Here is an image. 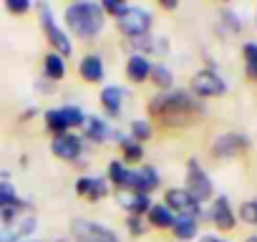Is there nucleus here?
I'll return each instance as SVG.
<instances>
[{"instance_id":"15","label":"nucleus","mask_w":257,"mask_h":242,"mask_svg":"<svg viewBox=\"0 0 257 242\" xmlns=\"http://www.w3.org/2000/svg\"><path fill=\"white\" fill-rule=\"evenodd\" d=\"M78 73L83 76V81L88 83H101L103 81V58L96 56V53H88L78 61Z\"/></svg>"},{"instance_id":"8","label":"nucleus","mask_w":257,"mask_h":242,"mask_svg":"<svg viewBox=\"0 0 257 242\" xmlns=\"http://www.w3.org/2000/svg\"><path fill=\"white\" fill-rule=\"evenodd\" d=\"M164 204H167L177 217H194V219L202 217V204H199L184 187H172V189H167Z\"/></svg>"},{"instance_id":"33","label":"nucleus","mask_w":257,"mask_h":242,"mask_svg":"<svg viewBox=\"0 0 257 242\" xmlns=\"http://www.w3.org/2000/svg\"><path fill=\"white\" fill-rule=\"evenodd\" d=\"M101 8H103V13H111L113 18H118V16H123L126 13V3H118V0H101Z\"/></svg>"},{"instance_id":"22","label":"nucleus","mask_w":257,"mask_h":242,"mask_svg":"<svg viewBox=\"0 0 257 242\" xmlns=\"http://www.w3.org/2000/svg\"><path fill=\"white\" fill-rule=\"evenodd\" d=\"M43 73L51 81H61L66 76V58L58 56V53H48L46 61H43Z\"/></svg>"},{"instance_id":"39","label":"nucleus","mask_w":257,"mask_h":242,"mask_svg":"<svg viewBox=\"0 0 257 242\" xmlns=\"http://www.w3.org/2000/svg\"><path fill=\"white\" fill-rule=\"evenodd\" d=\"M244 242H257V234H249V237H244Z\"/></svg>"},{"instance_id":"25","label":"nucleus","mask_w":257,"mask_h":242,"mask_svg":"<svg viewBox=\"0 0 257 242\" xmlns=\"http://www.w3.org/2000/svg\"><path fill=\"white\" fill-rule=\"evenodd\" d=\"M242 58H244V73H247V78L257 83V43H244L242 46Z\"/></svg>"},{"instance_id":"21","label":"nucleus","mask_w":257,"mask_h":242,"mask_svg":"<svg viewBox=\"0 0 257 242\" xmlns=\"http://www.w3.org/2000/svg\"><path fill=\"white\" fill-rule=\"evenodd\" d=\"M118 144H121V152H123V164L128 167L132 162H142V157H144V147L139 144V142H134L132 137H121L118 134Z\"/></svg>"},{"instance_id":"12","label":"nucleus","mask_w":257,"mask_h":242,"mask_svg":"<svg viewBox=\"0 0 257 242\" xmlns=\"http://www.w3.org/2000/svg\"><path fill=\"white\" fill-rule=\"evenodd\" d=\"M159 172L154 167H142V169H134L132 174V189L128 192H137V194H149L159 187Z\"/></svg>"},{"instance_id":"6","label":"nucleus","mask_w":257,"mask_h":242,"mask_svg":"<svg viewBox=\"0 0 257 242\" xmlns=\"http://www.w3.org/2000/svg\"><path fill=\"white\" fill-rule=\"evenodd\" d=\"M192 93L202 98H217L227 93V81L214 71V68H202L192 76Z\"/></svg>"},{"instance_id":"1","label":"nucleus","mask_w":257,"mask_h":242,"mask_svg":"<svg viewBox=\"0 0 257 242\" xmlns=\"http://www.w3.org/2000/svg\"><path fill=\"white\" fill-rule=\"evenodd\" d=\"M149 113L167 127H182V124H189L192 118H197L199 113H204V103L189 91L172 88V91L157 93L149 101Z\"/></svg>"},{"instance_id":"27","label":"nucleus","mask_w":257,"mask_h":242,"mask_svg":"<svg viewBox=\"0 0 257 242\" xmlns=\"http://www.w3.org/2000/svg\"><path fill=\"white\" fill-rule=\"evenodd\" d=\"M46 127H48V132H53V137L56 134H63V132H68V127H66V121H63V116H61V108H51V111H46Z\"/></svg>"},{"instance_id":"13","label":"nucleus","mask_w":257,"mask_h":242,"mask_svg":"<svg viewBox=\"0 0 257 242\" xmlns=\"http://www.w3.org/2000/svg\"><path fill=\"white\" fill-rule=\"evenodd\" d=\"M118 204L134 217H144L152 209V197L149 194H137V192H118Z\"/></svg>"},{"instance_id":"34","label":"nucleus","mask_w":257,"mask_h":242,"mask_svg":"<svg viewBox=\"0 0 257 242\" xmlns=\"http://www.w3.org/2000/svg\"><path fill=\"white\" fill-rule=\"evenodd\" d=\"M6 11L13 16H23L31 11V0H6Z\"/></svg>"},{"instance_id":"20","label":"nucleus","mask_w":257,"mask_h":242,"mask_svg":"<svg viewBox=\"0 0 257 242\" xmlns=\"http://www.w3.org/2000/svg\"><path fill=\"white\" fill-rule=\"evenodd\" d=\"M101 106L106 108L108 116H118V111L123 106V91L118 86H106L101 91Z\"/></svg>"},{"instance_id":"19","label":"nucleus","mask_w":257,"mask_h":242,"mask_svg":"<svg viewBox=\"0 0 257 242\" xmlns=\"http://www.w3.org/2000/svg\"><path fill=\"white\" fill-rule=\"evenodd\" d=\"M172 232H174V237L179 242H189L199 232V219H194V217H177L174 224H172Z\"/></svg>"},{"instance_id":"11","label":"nucleus","mask_w":257,"mask_h":242,"mask_svg":"<svg viewBox=\"0 0 257 242\" xmlns=\"http://www.w3.org/2000/svg\"><path fill=\"white\" fill-rule=\"evenodd\" d=\"M209 219L222 232H229V229L237 227V214H234V209H232V204H229V199L224 194L214 197V202L209 207Z\"/></svg>"},{"instance_id":"28","label":"nucleus","mask_w":257,"mask_h":242,"mask_svg":"<svg viewBox=\"0 0 257 242\" xmlns=\"http://www.w3.org/2000/svg\"><path fill=\"white\" fill-rule=\"evenodd\" d=\"M61 116H63V121H66L68 129L83 127V121H86V113H83L78 106H61Z\"/></svg>"},{"instance_id":"17","label":"nucleus","mask_w":257,"mask_h":242,"mask_svg":"<svg viewBox=\"0 0 257 242\" xmlns=\"http://www.w3.org/2000/svg\"><path fill=\"white\" fill-rule=\"evenodd\" d=\"M174 219H177V214L167 204H162V202L159 204H152V209L147 212V222L152 227H157V229H172Z\"/></svg>"},{"instance_id":"38","label":"nucleus","mask_w":257,"mask_h":242,"mask_svg":"<svg viewBox=\"0 0 257 242\" xmlns=\"http://www.w3.org/2000/svg\"><path fill=\"white\" fill-rule=\"evenodd\" d=\"M162 6H164L167 11H174V8H177V3H174V0H164V3H162Z\"/></svg>"},{"instance_id":"14","label":"nucleus","mask_w":257,"mask_h":242,"mask_svg":"<svg viewBox=\"0 0 257 242\" xmlns=\"http://www.w3.org/2000/svg\"><path fill=\"white\" fill-rule=\"evenodd\" d=\"M152 76V61L149 56H139V53H132V58L126 61V78L132 83H144L149 81Z\"/></svg>"},{"instance_id":"10","label":"nucleus","mask_w":257,"mask_h":242,"mask_svg":"<svg viewBox=\"0 0 257 242\" xmlns=\"http://www.w3.org/2000/svg\"><path fill=\"white\" fill-rule=\"evenodd\" d=\"M51 152L58 159H63V162H76L81 157V152H83V142H81V137H76L71 132H63V134H56L53 137Z\"/></svg>"},{"instance_id":"18","label":"nucleus","mask_w":257,"mask_h":242,"mask_svg":"<svg viewBox=\"0 0 257 242\" xmlns=\"http://www.w3.org/2000/svg\"><path fill=\"white\" fill-rule=\"evenodd\" d=\"M81 129H83V137L91 139V142H106L108 134H111L106 118H98V116H86V121H83Z\"/></svg>"},{"instance_id":"2","label":"nucleus","mask_w":257,"mask_h":242,"mask_svg":"<svg viewBox=\"0 0 257 242\" xmlns=\"http://www.w3.org/2000/svg\"><path fill=\"white\" fill-rule=\"evenodd\" d=\"M66 28L83 41H91L101 33L106 13L101 8V3H91V0H78V3H71L63 13Z\"/></svg>"},{"instance_id":"9","label":"nucleus","mask_w":257,"mask_h":242,"mask_svg":"<svg viewBox=\"0 0 257 242\" xmlns=\"http://www.w3.org/2000/svg\"><path fill=\"white\" fill-rule=\"evenodd\" d=\"M247 149H249V139L237 132H227L212 142V157H217V159H232Z\"/></svg>"},{"instance_id":"30","label":"nucleus","mask_w":257,"mask_h":242,"mask_svg":"<svg viewBox=\"0 0 257 242\" xmlns=\"http://www.w3.org/2000/svg\"><path fill=\"white\" fill-rule=\"evenodd\" d=\"M237 214H239V219H242L244 224L257 227V199H247V202H242Z\"/></svg>"},{"instance_id":"31","label":"nucleus","mask_w":257,"mask_h":242,"mask_svg":"<svg viewBox=\"0 0 257 242\" xmlns=\"http://www.w3.org/2000/svg\"><path fill=\"white\" fill-rule=\"evenodd\" d=\"M219 18H222V26L229 31V33H239L242 31V21H239V16L234 13V11H229V8H222V13H219Z\"/></svg>"},{"instance_id":"35","label":"nucleus","mask_w":257,"mask_h":242,"mask_svg":"<svg viewBox=\"0 0 257 242\" xmlns=\"http://www.w3.org/2000/svg\"><path fill=\"white\" fill-rule=\"evenodd\" d=\"M126 227H128V232H132L134 237H139V234H144V232H147V224H144V219H142V217H134V214H128V219H126Z\"/></svg>"},{"instance_id":"40","label":"nucleus","mask_w":257,"mask_h":242,"mask_svg":"<svg viewBox=\"0 0 257 242\" xmlns=\"http://www.w3.org/2000/svg\"><path fill=\"white\" fill-rule=\"evenodd\" d=\"M21 242H38V239H21Z\"/></svg>"},{"instance_id":"37","label":"nucleus","mask_w":257,"mask_h":242,"mask_svg":"<svg viewBox=\"0 0 257 242\" xmlns=\"http://www.w3.org/2000/svg\"><path fill=\"white\" fill-rule=\"evenodd\" d=\"M197 242H229V239H224V237H219V234H202Z\"/></svg>"},{"instance_id":"3","label":"nucleus","mask_w":257,"mask_h":242,"mask_svg":"<svg viewBox=\"0 0 257 242\" xmlns=\"http://www.w3.org/2000/svg\"><path fill=\"white\" fill-rule=\"evenodd\" d=\"M152 23H154L152 13H149L147 8H139V6H128V8H126V13L116 18L118 31H121L123 36H128V38H142V36H149Z\"/></svg>"},{"instance_id":"36","label":"nucleus","mask_w":257,"mask_h":242,"mask_svg":"<svg viewBox=\"0 0 257 242\" xmlns=\"http://www.w3.org/2000/svg\"><path fill=\"white\" fill-rule=\"evenodd\" d=\"M0 242H21V237H18L11 227H6L3 232H0Z\"/></svg>"},{"instance_id":"16","label":"nucleus","mask_w":257,"mask_h":242,"mask_svg":"<svg viewBox=\"0 0 257 242\" xmlns=\"http://www.w3.org/2000/svg\"><path fill=\"white\" fill-rule=\"evenodd\" d=\"M132 174H134V169H128L121 159H113L108 164V182H113L118 187V192L132 189Z\"/></svg>"},{"instance_id":"32","label":"nucleus","mask_w":257,"mask_h":242,"mask_svg":"<svg viewBox=\"0 0 257 242\" xmlns=\"http://www.w3.org/2000/svg\"><path fill=\"white\" fill-rule=\"evenodd\" d=\"M36 227H38V222H36V217H23V219H18V224H16V234L23 239V237H28L31 232H36Z\"/></svg>"},{"instance_id":"7","label":"nucleus","mask_w":257,"mask_h":242,"mask_svg":"<svg viewBox=\"0 0 257 242\" xmlns=\"http://www.w3.org/2000/svg\"><path fill=\"white\" fill-rule=\"evenodd\" d=\"M184 189H187L199 204L214 197V184H212L209 174L202 169V164H199L197 159H189V162H187V187H184Z\"/></svg>"},{"instance_id":"29","label":"nucleus","mask_w":257,"mask_h":242,"mask_svg":"<svg viewBox=\"0 0 257 242\" xmlns=\"http://www.w3.org/2000/svg\"><path fill=\"white\" fill-rule=\"evenodd\" d=\"M152 134H154V132H152V124H149L147 118H134V121H132V139H134V142H139V144H142V142H149Z\"/></svg>"},{"instance_id":"5","label":"nucleus","mask_w":257,"mask_h":242,"mask_svg":"<svg viewBox=\"0 0 257 242\" xmlns=\"http://www.w3.org/2000/svg\"><path fill=\"white\" fill-rule=\"evenodd\" d=\"M71 234H73V242H121L111 227L98 224L93 219H83V217L71 222Z\"/></svg>"},{"instance_id":"23","label":"nucleus","mask_w":257,"mask_h":242,"mask_svg":"<svg viewBox=\"0 0 257 242\" xmlns=\"http://www.w3.org/2000/svg\"><path fill=\"white\" fill-rule=\"evenodd\" d=\"M8 207H23V209H28L31 204L16 194V187L11 182H0V209H8Z\"/></svg>"},{"instance_id":"24","label":"nucleus","mask_w":257,"mask_h":242,"mask_svg":"<svg viewBox=\"0 0 257 242\" xmlns=\"http://www.w3.org/2000/svg\"><path fill=\"white\" fill-rule=\"evenodd\" d=\"M149 78L154 81V86H157V88H162V91H172L174 73H172V68H169V66H164V63L152 66V76H149Z\"/></svg>"},{"instance_id":"4","label":"nucleus","mask_w":257,"mask_h":242,"mask_svg":"<svg viewBox=\"0 0 257 242\" xmlns=\"http://www.w3.org/2000/svg\"><path fill=\"white\" fill-rule=\"evenodd\" d=\"M38 13H41V26H43V33H46L48 43L53 46V53H58V56H63V58H66V56H71V53H73V46H71V41H68L66 31L56 23L51 6H48V3H41Z\"/></svg>"},{"instance_id":"26","label":"nucleus","mask_w":257,"mask_h":242,"mask_svg":"<svg viewBox=\"0 0 257 242\" xmlns=\"http://www.w3.org/2000/svg\"><path fill=\"white\" fill-rule=\"evenodd\" d=\"M108 194V182L101 177H91L88 179V189H86V199L88 202H98Z\"/></svg>"},{"instance_id":"41","label":"nucleus","mask_w":257,"mask_h":242,"mask_svg":"<svg viewBox=\"0 0 257 242\" xmlns=\"http://www.w3.org/2000/svg\"><path fill=\"white\" fill-rule=\"evenodd\" d=\"M254 21H257V16H254Z\"/></svg>"}]
</instances>
